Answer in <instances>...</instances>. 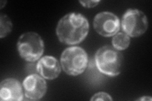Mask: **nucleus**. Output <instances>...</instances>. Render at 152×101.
Segmentation results:
<instances>
[{"label":"nucleus","instance_id":"obj_11","mask_svg":"<svg viewBox=\"0 0 152 101\" xmlns=\"http://www.w3.org/2000/svg\"><path fill=\"white\" fill-rule=\"evenodd\" d=\"M13 24L10 18L4 14L0 16V37L3 38L7 36L12 32Z\"/></svg>","mask_w":152,"mask_h":101},{"label":"nucleus","instance_id":"obj_6","mask_svg":"<svg viewBox=\"0 0 152 101\" xmlns=\"http://www.w3.org/2000/svg\"><path fill=\"white\" fill-rule=\"evenodd\" d=\"M93 26L99 35L111 37L115 35L120 30L121 22L115 14L103 12L97 14L94 17Z\"/></svg>","mask_w":152,"mask_h":101},{"label":"nucleus","instance_id":"obj_1","mask_svg":"<svg viewBox=\"0 0 152 101\" xmlns=\"http://www.w3.org/2000/svg\"><path fill=\"white\" fill-rule=\"evenodd\" d=\"M88 19L80 13H70L61 18L58 23L56 32L59 41L68 45L79 44L89 32Z\"/></svg>","mask_w":152,"mask_h":101},{"label":"nucleus","instance_id":"obj_9","mask_svg":"<svg viewBox=\"0 0 152 101\" xmlns=\"http://www.w3.org/2000/svg\"><path fill=\"white\" fill-rule=\"evenodd\" d=\"M36 66L37 73L45 79H55L61 72V67L58 61L51 56H45L41 57L38 61Z\"/></svg>","mask_w":152,"mask_h":101},{"label":"nucleus","instance_id":"obj_14","mask_svg":"<svg viewBox=\"0 0 152 101\" xmlns=\"http://www.w3.org/2000/svg\"><path fill=\"white\" fill-rule=\"evenodd\" d=\"M139 100H151V97H142V98H141V99H140Z\"/></svg>","mask_w":152,"mask_h":101},{"label":"nucleus","instance_id":"obj_5","mask_svg":"<svg viewBox=\"0 0 152 101\" xmlns=\"http://www.w3.org/2000/svg\"><path fill=\"white\" fill-rule=\"evenodd\" d=\"M148 20L145 13L137 9H129L124 14L121 26L122 31L129 37L141 36L148 28Z\"/></svg>","mask_w":152,"mask_h":101},{"label":"nucleus","instance_id":"obj_7","mask_svg":"<svg viewBox=\"0 0 152 101\" xmlns=\"http://www.w3.org/2000/svg\"><path fill=\"white\" fill-rule=\"evenodd\" d=\"M23 88L26 97L31 100H39L46 92L47 84L41 76L31 74L23 81Z\"/></svg>","mask_w":152,"mask_h":101},{"label":"nucleus","instance_id":"obj_13","mask_svg":"<svg viewBox=\"0 0 152 101\" xmlns=\"http://www.w3.org/2000/svg\"><path fill=\"white\" fill-rule=\"evenodd\" d=\"M100 1H79V3L86 8H93L98 5Z\"/></svg>","mask_w":152,"mask_h":101},{"label":"nucleus","instance_id":"obj_2","mask_svg":"<svg viewBox=\"0 0 152 101\" xmlns=\"http://www.w3.org/2000/svg\"><path fill=\"white\" fill-rule=\"evenodd\" d=\"M95 62L101 73L110 76H115L121 72L123 56L113 47L105 46L99 48L96 52Z\"/></svg>","mask_w":152,"mask_h":101},{"label":"nucleus","instance_id":"obj_8","mask_svg":"<svg viewBox=\"0 0 152 101\" xmlns=\"http://www.w3.org/2000/svg\"><path fill=\"white\" fill-rule=\"evenodd\" d=\"M0 99L4 101L22 100L23 92L20 81L13 78L3 80L0 84Z\"/></svg>","mask_w":152,"mask_h":101},{"label":"nucleus","instance_id":"obj_10","mask_svg":"<svg viewBox=\"0 0 152 101\" xmlns=\"http://www.w3.org/2000/svg\"><path fill=\"white\" fill-rule=\"evenodd\" d=\"M130 44V37L124 32H118L113 36L112 45L118 51L125 50Z\"/></svg>","mask_w":152,"mask_h":101},{"label":"nucleus","instance_id":"obj_12","mask_svg":"<svg viewBox=\"0 0 152 101\" xmlns=\"http://www.w3.org/2000/svg\"><path fill=\"white\" fill-rule=\"evenodd\" d=\"M91 100H112V98L105 92H99L94 95Z\"/></svg>","mask_w":152,"mask_h":101},{"label":"nucleus","instance_id":"obj_4","mask_svg":"<svg viewBox=\"0 0 152 101\" xmlns=\"http://www.w3.org/2000/svg\"><path fill=\"white\" fill-rule=\"evenodd\" d=\"M44 42L41 36L34 32L24 33L19 37L17 49L21 57L26 61L34 62L43 54Z\"/></svg>","mask_w":152,"mask_h":101},{"label":"nucleus","instance_id":"obj_3","mask_svg":"<svg viewBox=\"0 0 152 101\" xmlns=\"http://www.w3.org/2000/svg\"><path fill=\"white\" fill-rule=\"evenodd\" d=\"M61 65L66 74L77 76L83 73L88 63V54L83 48L72 46L65 49L60 57Z\"/></svg>","mask_w":152,"mask_h":101}]
</instances>
